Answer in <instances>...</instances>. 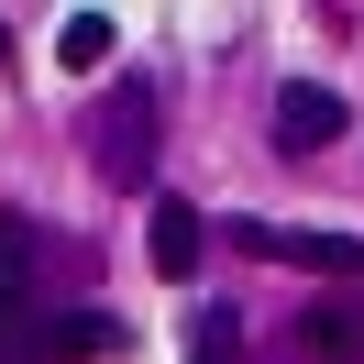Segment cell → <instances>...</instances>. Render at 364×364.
<instances>
[{"label":"cell","mask_w":364,"mask_h":364,"mask_svg":"<svg viewBox=\"0 0 364 364\" xmlns=\"http://www.w3.org/2000/svg\"><path fill=\"white\" fill-rule=\"evenodd\" d=\"M232 243H243V254H276V265H364V243H353V232H298V221H232Z\"/></svg>","instance_id":"1"},{"label":"cell","mask_w":364,"mask_h":364,"mask_svg":"<svg viewBox=\"0 0 364 364\" xmlns=\"http://www.w3.org/2000/svg\"><path fill=\"white\" fill-rule=\"evenodd\" d=\"M111 45H122V33H111V11H77V23L55 33V67H77V77H89V67H111Z\"/></svg>","instance_id":"6"},{"label":"cell","mask_w":364,"mask_h":364,"mask_svg":"<svg viewBox=\"0 0 364 364\" xmlns=\"http://www.w3.org/2000/svg\"><path fill=\"white\" fill-rule=\"evenodd\" d=\"M298 342H309V353H353V320H342V309H309V320H298Z\"/></svg>","instance_id":"8"},{"label":"cell","mask_w":364,"mask_h":364,"mask_svg":"<svg viewBox=\"0 0 364 364\" xmlns=\"http://www.w3.org/2000/svg\"><path fill=\"white\" fill-rule=\"evenodd\" d=\"M0 67H11V23H0Z\"/></svg>","instance_id":"9"},{"label":"cell","mask_w":364,"mask_h":364,"mask_svg":"<svg viewBox=\"0 0 364 364\" xmlns=\"http://www.w3.org/2000/svg\"><path fill=\"white\" fill-rule=\"evenodd\" d=\"M33 331H45V309H33V243H23V221H0V364Z\"/></svg>","instance_id":"3"},{"label":"cell","mask_w":364,"mask_h":364,"mask_svg":"<svg viewBox=\"0 0 364 364\" xmlns=\"http://www.w3.org/2000/svg\"><path fill=\"white\" fill-rule=\"evenodd\" d=\"M199 232H210V221H199L188 199H155V265H166V276H199Z\"/></svg>","instance_id":"5"},{"label":"cell","mask_w":364,"mask_h":364,"mask_svg":"<svg viewBox=\"0 0 364 364\" xmlns=\"http://www.w3.org/2000/svg\"><path fill=\"white\" fill-rule=\"evenodd\" d=\"M320 144H342V89L287 77L276 89V155H320Z\"/></svg>","instance_id":"2"},{"label":"cell","mask_w":364,"mask_h":364,"mask_svg":"<svg viewBox=\"0 0 364 364\" xmlns=\"http://www.w3.org/2000/svg\"><path fill=\"white\" fill-rule=\"evenodd\" d=\"M232 342H243V320H232V309H199V331H188V364H232Z\"/></svg>","instance_id":"7"},{"label":"cell","mask_w":364,"mask_h":364,"mask_svg":"<svg viewBox=\"0 0 364 364\" xmlns=\"http://www.w3.org/2000/svg\"><path fill=\"white\" fill-rule=\"evenodd\" d=\"M144 133H155V100H144V89H111V111H100V166H111V177H144V155H133Z\"/></svg>","instance_id":"4"}]
</instances>
